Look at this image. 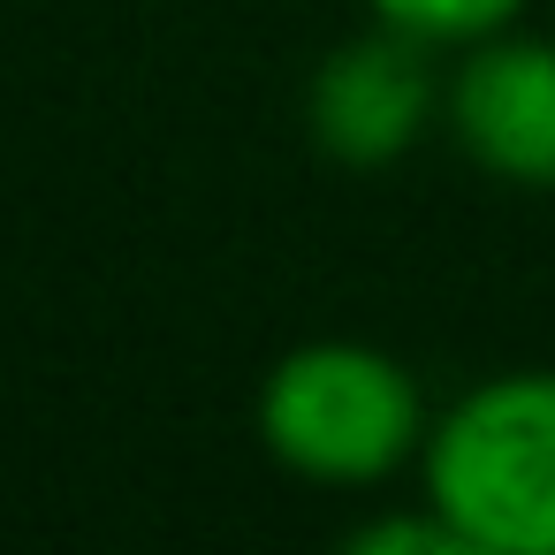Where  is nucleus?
Returning a JSON list of instances; mask_svg holds the SVG:
<instances>
[{"mask_svg": "<svg viewBox=\"0 0 555 555\" xmlns=\"http://www.w3.org/2000/svg\"><path fill=\"white\" fill-rule=\"evenodd\" d=\"M418 494L472 555H555V365L464 388L418 449Z\"/></svg>", "mask_w": 555, "mask_h": 555, "instance_id": "obj_1", "label": "nucleus"}, {"mask_svg": "<svg viewBox=\"0 0 555 555\" xmlns=\"http://www.w3.org/2000/svg\"><path fill=\"white\" fill-rule=\"evenodd\" d=\"M426 396L403 358L380 343L320 335L267 365L259 380V449L312 487H380L426 449Z\"/></svg>", "mask_w": 555, "mask_h": 555, "instance_id": "obj_2", "label": "nucleus"}, {"mask_svg": "<svg viewBox=\"0 0 555 555\" xmlns=\"http://www.w3.org/2000/svg\"><path fill=\"white\" fill-rule=\"evenodd\" d=\"M441 115L479 176L509 191H555V39H525L509 24L464 47L441 85Z\"/></svg>", "mask_w": 555, "mask_h": 555, "instance_id": "obj_3", "label": "nucleus"}, {"mask_svg": "<svg viewBox=\"0 0 555 555\" xmlns=\"http://www.w3.org/2000/svg\"><path fill=\"white\" fill-rule=\"evenodd\" d=\"M441 107L434 77H426V39L373 24L365 39L327 47V62L305 85V122L312 145L343 168H388L418 145L426 115Z\"/></svg>", "mask_w": 555, "mask_h": 555, "instance_id": "obj_4", "label": "nucleus"}, {"mask_svg": "<svg viewBox=\"0 0 555 555\" xmlns=\"http://www.w3.org/2000/svg\"><path fill=\"white\" fill-rule=\"evenodd\" d=\"M365 9H373V24L411 31L426 47H479L525 16V0H365Z\"/></svg>", "mask_w": 555, "mask_h": 555, "instance_id": "obj_5", "label": "nucleus"}, {"mask_svg": "<svg viewBox=\"0 0 555 555\" xmlns=\"http://www.w3.org/2000/svg\"><path fill=\"white\" fill-rule=\"evenodd\" d=\"M343 547H350V555H472L464 532H456L434 502H418V509H388V517H373V525H350Z\"/></svg>", "mask_w": 555, "mask_h": 555, "instance_id": "obj_6", "label": "nucleus"}]
</instances>
